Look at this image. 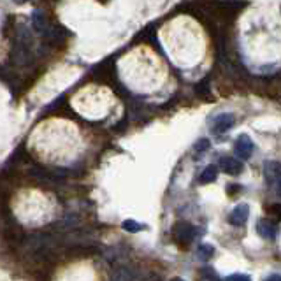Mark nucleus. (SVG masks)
Listing matches in <instances>:
<instances>
[{"label": "nucleus", "mask_w": 281, "mask_h": 281, "mask_svg": "<svg viewBox=\"0 0 281 281\" xmlns=\"http://www.w3.org/2000/svg\"><path fill=\"white\" fill-rule=\"evenodd\" d=\"M264 176H266V183L271 190H273L274 195H280L281 192V167L280 162L276 160H269V162L264 164Z\"/></svg>", "instance_id": "1"}, {"label": "nucleus", "mask_w": 281, "mask_h": 281, "mask_svg": "<svg viewBox=\"0 0 281 281\" xmlns=\"http://www.w3.org/2000/svg\"><path fill=\"white\" fill-rule=\"evenodd\" d=\"M235 125V118L230 112H224V114H218L211 123V132L215 134H225L227 130H230Z\"/></svg>", "instance_id": "2"}, {"label": "nucleus", "mask_w": 281, "mask_h": 281, "mask_svg": "<svg viewBox=\"0 0 281 281\" xmlns=\"http://www.w3.org/2000/svg\"><path fill=\"white\" fill-rule=\"evenodd\" d=\"M234 150H235L237 158H241V160H248V158L251 157V153H253L255 144H253V141L250 139V135L243 134V135H239L237 141H235Z\"/></svg>", "instance_id": "3"}, {"label": "nucleus", "mask_w": 281, "mask_h": 281, "mask_svg": "<svg viewBox=\"0 0 281 281\" xmlns=\"http://www.w3.org/2000/svg\"><path fill=\"white\" fill-rule=\"evenodd\" d=\"M174 235H176L177 243L179 244H190L195 239L197 235V228L190 224H179L174 228Z\"/></svg>", "instance_id": "4"}, {"label": "nucleus", "mask_w": 281, "mask_h": 281, "mask_svg": "<svg viewBox=\"0 0 281 281\" xmlns=\"http://www.w3.org/2000/svg\"><path fill=\"white\" fill-rule=\"evenodd\" d=\"M248 218H250V206L237 204L234 208V211L230 213V216H228V222L232 225H235V227H243L248 222Z\"/></svg>", "instance_id": "5"}, {"label": "nucleus", "mask_w": 281, "mask_h": 281, "mask_svg": "<svg viewBox=\"0 0 281 281\" xmlns=\"http://www.w3.org/2000/svg\"><path fill=\"white\" fill-rule=\"evenodd\" d=\"M220 167H222V170H224L225 174H230V176H239V174L243 172V162H241L239 158H234V157L222 158Z\"/></svg>", "instance_id": "6"}, {"label": "nucleus", "mask_w": 281, "mask_h": 281, "mask_svg": "<svg viewBox=\"0 0 281 281\" xmlns=\"http://www.w3.org/2000/svg\"><path fill=\"white\" fill-rule=\"evenodd\" d=\"M257 232L264 239H274L278 234V225L271 220H260L257 224Z\"/></svg>", "instance_id": "7"}, {"label": "nucleus", "mask_w": 281, "mask_h": 281, "mask_svg": "<svg viewBox=\"0 0 281 281\" xmlns=\"http://www.w3.org/2000/svg\"><path fill=\"white\" fill-rule=\"evenodd\" d=\"M32 28L37 34H44L48 32V19L43 11H34L32 12Z\"/></svg>", "instance_id": "8"}, {"label": "nucleus", "mask_w": 281, "mask_h": 281, "mask_svg": "<svg viewBox=\"0 0 281 281\" xmlns=\"http://www.w3.org/2000/svg\"><path fill=\"white\" fill-rule=\"evenodd\" d=\"M216 176H218V169H216L215 166H208L204 170H202V174H200L199 183L200 185H209V183L215 181Z\"/></svg>", "instance_id": "9"}, {"label": "nucleus", "mask_w": 281, "mask_h": 281, "mask_svg": "<svg viewBox=\"0 0 281 281\" xmlns=\"http://www.w3.org/2000/svg\"><path fill=\"white\" fill-rule=\"evenodd\" d=\"M121 227H123V230H127L128 234H135V232H141V230H144V228H146V225L139 224L137 220H132V218H128V220H125L123 224H121Z\"/></svg>", "instance_id": "10"}, {"label": "nucleus", "mask_w": 281, "mask_h": 281, "mask_svg": "<svg viewBox=\"0 0 281 281\" xmlns=\"http://www.w3.org/2000/svg\"><path fill=\"white\" fill-rule=\"evenodd\" d=\"M112 281H134V273L128 267H119L112 274Z\"/></svg>", "instance_id": "11"}, {"label": "nucleus", "mask_w": 281, "mask_h": 281, "mask_svg": "<svg viewBox=\"0 0 281 281\" xmlns=\"http://www.w3.org/2000/svg\"><path fill=\"white\" fill-rule=\"evenodd\" d=\"M213 255H215V246H211V244H200L197 250V257L200 260H209Z\"/></svg>", "instance_id": "12"}, {"label": "nucleus", "mask_w": 281, "mask_h": 281, "mask_svg": "<svg viewBox=\"0 0 281 281\" xmlns=\"http://www.w3.org/2000/svg\"><path fill=\"white\" fill-rule=\"evenodd\" d=\"M197 93H199V95H202V97L209 95V77H206V79L200 83V85H197Z\"/></svg>", "instance_id": "13"}, {"label": "nucleus", "mask_w": 281, "mask_h": 281, "mask_svg": "<svg viewBox=\"0 0 281 281\" xmlns=\"http://www.w3.org/2000/svg\"><path fill=\"white\" fill-rule=\"evenodd\" d=\"M225 281H251V278L243 273H234V274H230V276L225 278Z\"/></svg>", "instance_id": "14"}, {"label": "nucleus", "mask_w": 281, "mask_h": 281, "mask_svg": "<svg viewBox=\"0 0 281 281\" xmlns=\"http://www.w3.org/2000/svg\"><path fill=\"white\" fill-rule=\"evenodd\" d=\"M208 148H209V141H208V139H200L199 143L195 144V151H197V153H204Z\"/></svg>", "instance_id": "15"}, {"label": "nucleus", "mask_w": 281, "mask_h": 281, "mask_svg": "<svg viewBox=\"0 0 281 281\" xmlns=\"http://www.w3.org/2000/svg\"><path fill=\"white\" fill-rule=\"evenodd\" d=\"M266 281H281V278H280V274H271Z\"/></svg>", "instance_id": "16"}, {"label": "nucleus", "mask_w": 281, "mask_h": 281, "mask_svg": "<svg viewBox=\"0 0 281 281\" xmlns=\"http://www.w3.org/2000/svg\"><path fill=\"white\" fill-rule=\"evenodd\" d=\"M174 281H185V280H181V278H177V280H174Z\"/></svg>", "instance_id": "17"}, {"label": "nucleus", "mask_w": 281, "mask_h": 281, "mask_svg": "<svg viewBox=\"0 0 281 281\" xmlns=\"http://www.w3.org/2000/svg\"><path fill=\"white\" fill-rule=\"evenodd\" d=\"M100 2H106V0H100Z\"/></svg>", "instance_id": "18"}]
</instances>
